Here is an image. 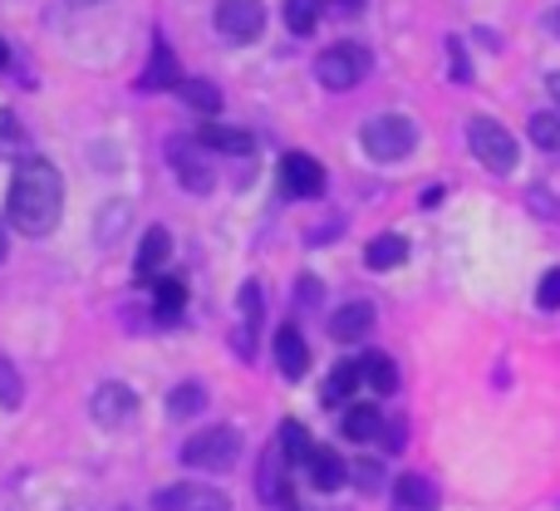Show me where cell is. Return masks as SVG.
Here are the masks:
<instances>
[{
  "label": "cell",
  "mask_w": 560,
  "mask_h": 511,
  "mask_svg": "<svg viewBox=\"0 0 560 511\" xmlns=\"http://www.w3.org/2000/svg\"><path fill=\"white\" fill-rule=\"evenodd\" d=\"M59 207H65L59 167L45 163V158H35V153H30L25 163H15V177H10V193H5L10 227L25 236H45V232H55Z\"/></svg>",
  "instance_id": "obj_1"
},
{
  "label": "cell",
  "mask_w": 560,
  "mask_h": 511,
  "mask_svg": "<svg viewBox=\"0 0 560 511\" xmlns=\"http://www.w3.org/2000/svg\"><path fill=\"white\" fill-rule=\"evenodd\" d=\"M359 143H364V153L374 163H398V158H408L418 148V124L408 114H378L359 128Z\"/></svg>",
  "instance_id": "obj_2"
},
{
  "label": "cell",
  "mask_w": 560,
  "mask_h": 511,
  "mask_svg": "<svg viewBox=\"0 0 560 511\" xmlns=\"http://www.w3.org/2000/svg\"><path fill=\"white\" fill-rule=\"evenodd\" d=\"M242 457V433L236 428H202L183 443V463L197 473H232Z\"/></svg>",
  "instance_id": "obj_3"
},
{
  "label": "cell",
  "mask_w": 560,
  "mask_h": 511,
  "mask_svg": "<svg viewBox=\"0 0 560 511\" xmlns=\"http://www.w3.org/2000/svg\"><path fill=\"white\" fill-rule=\"evenodd\" d=\"M369 65H374V55H369L364 45H354V39H339V45H329L325 55L315 59V79L325 89H335V94H345V89L364 84Z\"/></svg>",
  "instance_id": "obj_4"
},
{
  "label": "cell",
  "mask_w": 560,
  "mask_h": 511,
  "mask_svg": "<svg viewBox=\"0 0 560 511\" xmlns=\"http://www.w3.org/2000/svg\"><path fill=\"white\" fill-rule=\"evenodd\" d=\"M467 148H472L477 163H482L487 173H497V177H506L516 167V138L487 114H477L472 124H467Z\"/></svg>",
  "instance_id": "obj_5"
},
{
  "label": "cell",
  "mask_w": 560,
  "mask_h": 511,
  "mask_svg": "<svg viewBox=\"0 0 560 511\" xmlns=\"http://www.w3.org/2000/svg\"><path fill=\"white\" fill-rule=\"evenodd\" d=\"M167 163H173L177 183H183L187 193L207 197L217 187V173H212V163H207V148L197 143V138H173V143H167Z\"/></svg>",
  "instance_id": "obj_6"
},
{
  "label": "cell",
  "mask_w": 560,
  "mask_h": 511,
  "mask_svg": "<svg viewBox=\"0 0 560 511\" xmlns=\"http://www.w3.org/2000/svg\"><path fill=\"white\" fill-rule=\"evenodd\" d=\"M266 30V5L261 0H217V35L232 45H252Z\"/></svg>",
  "instance_id": "obj_7"
},
{
  "label": "cell",
  "mask_w": 560,
  "mask_h": 511,
  "mask_svg": "<svg viewBox=\"0 0 560 511\" xmlns=\"http://www.w3.org/2000/svg\"><path fill=\"white\" fill-rule=\"evenodd\" d=\"M153 511H232V497L207 483H173L153 492Z\"/></svg>",
  "instance_id": "obj_8"
},
{
  "label": "cell",
  "mask_w": 560,
  "mask_h": 511,
  "mask_svg": "<svg viewBox=\"0 0 560 511\" xmlns=\"http://www.w3.org/2000/svg\"><path fill=\"white\" fill-rule=\"evenodd\" d=\"M89 414H94L98 428H124L138 418V394L128 384H118V379L114 384H98L94 398H89Z\"/></svg>",
  "instance_id": "obj_9"
},
{
  "label": "cell",
  "mask_w": 560,
  "mask_h": 511,
  "mask_svg": "<svg viewBox=\"0 0 560 511\" xmlns=\"http://www.w3.org/2000/svg\"><path fill=\"white\" fill-rule=\"evenodd\" d=\"M280 187H285V197L315 202V197L325 193V167H319L310 153H285L280 158Z\"/></svg>",
  "instance_id": "obj_10"
},
{
  "label": "cell",
  "mask_w": 560,
  "mask_h": 511,
  "mask_svg": "<svg viewBox=\"0 0 560 511\" xmlns=\"http://www.w3.org/2000/svg\"><path fill=\"white\" fill-rule=\"evenodd\" d=\"M236 305H242V320H236L232 349L242 359H256V345H261V286H256V280H246L242 295H236Z\"/></svg>",
  "instance_id": "obj_11"
},
{
  "label": "cell",
  "mask_w": 560,
  "mask_h": 511,
  "mask_svg": "<svg viewBox=\"0 0 560 511\" xmlns=\"http://www.w3.org/2000/svg\"><path fill=\"white\" fill-rule=\"evenodd\" d=\"M256 492H261L266 507H285L290 502V457L280 453V443H271L261 453V467H256Z\"/></svg>",
  "instance_id": "obj_12"
},
{
  "label": "cell",
  "mask_w": 560,
  "mask_h": 511,
  "mask_svg": "<svg viewBox=\"0 0 560 511\" xmlns=\"http://www.w3.org/2000/svg\"><path fill=\"white\" fill-rule=\"evenodd\" d=\"M369 329H374V305L369 300H349L329 315V339H339V345H359Z\"/></svg>",
  "instance_id": "obj_13"
},
{
  "label": "cell",
  "mask_w": 560,
  "mask_h": 511,
  "mask_svg": "<svg viewBox=\"0 0 560 511\" xmlns=\"http://www.w3.org/2000/svg\"><path fill=\"white\" fill-rule=\"evenodd\" d=\"M167 256H173V232H167V227H153V232H143V242H138V256H133V276L153 286L158 270L167 266Z\"/></svg>",
  "instance_id": "obj_14"
},
{
  "label": "cell",
  "mask_w": 560,
  "mask_h": 511,
  "mask_svg": "<svg viewBox=\"0 0 560 511\" xmlns=\"http://www.w3.org/2000/svg\"><path fill=\"white\" fill-rule=\"evenodd\" d=\"M305 473H310V487H315V492H339V487L349 483V467L335 448H315V453L305 457Z\"/></svg>",
  "instance_id": "obj_15"
},
{
  "label": "cell",
  "mask_w": 560,
  "mask_h": 511,
  "mask_svg": "<svg viewBox=\"0 0 560 511\" xmlns=\"http://www.w3.org/2000/svg\"><path fill=\"white\" fill-rule=\"evenodd\" d=\"M276 364L285 379H305L310 374V345L295 325H280L276 329Z\"/></svg>",
  "instance_id": "obj_16"
},
{
  "label": "cell",
  "mask_w": 560,
  "mask_h": 511,
  "mask_svg": "<svg viewBox=\"0 0 560 511\" xmlns=\"http://www.w3.org/2000/svg\"><path fill=\"white\" fill-rule=\"evenodd\" d=\"M197 143H202L207 153H232V158L256 153V138L246 133V128H226V124H207L202 133H197Z\"/></svg>",
  "instance_id": "obj_17"
},
{
  "label": "cell",
  "mask_w": 560,
  "mask_h": 511,
  "mask_svg": "<svg viewBox=\"0 0 560 511\" xmlns=\"http://www.w3.org/2000/svg\"><path fill=\"white\" fill-rule=\"evenodd\" d=\"M359 384H364L369 394H394V388H398L394 359H388L384 349H369V355L359 359Z\"/></svg>",
  "instance_id": "obj_18"
},
{
  "label": "cell",
  "mask_w": 560,
  "mask_h": 511,
  "mask_svg": "<svg viewBox=\"0 0 560 511\" xmlns=\"http://www.w3.org/2000/svg\"><path fill=\"white\" fill-rule=\"evenodd\" d=\"M359 359H345V364H335V374L325 379V388H319V404L325 408H345L349 398L359 394Z\"/></svg>",
  "instance_id": "obj_19"
},
{
  "label": "cell",
  "mask_w": 560,
  "mask_h": 511,
  "mask_svg": "<svg viewBox=\"0 0 560 511\" xmlns=\"http://www.w3.org/2000/svg\"><path fill=\"white\" fill-rule=\"evenodd\" d=\"M394 497H398V507H408V511H433L438 507V487H433V477H423V473L398 477Z\"/></svg>",
  "instance_id": "obj_20"
},
{
  "label": "cell",
  "mask_w": 560,
  "mask_h": 511,
  "mask_svg": "<svg viewBox=\"0 0 560 511\" xmlns=\"http://www.w3.org/2000/svg\"><path fill=\"white\" fill-rule=\"evenodd\" d=\"M177 84H183L177 55L163 45V39H153V59H148V69H143V89H177Z\"/></svg>",
  "instance_id": "obj_21"
},
{
  "label": "cell",
  "mask_w": 560,
  "mask_h": 511,
  "mask_svg": "<svg viewBox=\"0 0 560 511\" xmlns=\"http://www.w3.org/2000/svg\"><path fill=\"white\" fill-rule=\"evenodd\" d=\"M408 260V242L398 232H384V236H374V242L364 246V266L369 270H394V266H404Z\"/></svg>",
  "instance_id": "obj_22"
},
{
  "label": "cell",
  "mask_w": 560,
  "mask_h": 511,
  "mask_svg": "<svg viewBox=\"0 0 560 511\" xmlns=\"http://www.w3.org/2000/svg\"><path fill=\"white\" fill-rule=\"evenodd\" d=\"M345 438L349 443H374V438H384V414H378L374 404H354L345 414Z\"/></svg>",
  "instance_id": "obj_23"
},
{
  "label": "cell",
  "mask_w": 560,
  "mask_h": 511,
  "mask_svg": "<svg viewBox=\"0 0 560 511\" xmlns=\"http://www.w3.org/2000/svg\"><path fill=\"white\" fill-rule=\"evenodd\" d=\"M177 94H183L187 108H197V114H207V118L222 114V89H217L212 79H183V84H177Z\"/></svg>",
  "instance_id": "obj_24"
},
{
  "label": "cell",
  "mask_w": 560,
  "mask_h": 511,
  "mask_svg": "<svg viewBox=\"0 0 560 511\" xmlns=\"http://www.w3.org/2000/svg\"><path fill=\"white\" fill-rule=\"evenodd\" d=\"M183 300H187V286L177 276L153 280V305H158V320H163V325H173V320L183 315Z\"/></svg>",
  "instance_id": "obj_25"
},
{
  "label": "cell",
  "mask_w": 560,
  "mask_h": 511,
  "mask_svg": "<svg viewBox=\"0 0 560 511\" xmlns=\"http://www.w3.org/2000/svg\"><path fill=\"white\" fill-rule=\"evenodd\" d=\"M0 158H15V163H25L30 158V133H25V124H20L10 108H0Z\"/></svg>",
  "instance_id": "obj_26"
},
{
  "label": "cell",
  "mask_w": 560,
  "mask_h": 511,
  "mask_svg": "<svg viewBox=\"0 0 560 511\" xmlns=\"http://www.w3.org/2000/svg\"><path fill=\"white\" fill-rule=\"evenodd\" d=\"M276 443H280V453H285L290 463H300V467H305V457L315 453V443H310L305 423H295V418H285V423H280V438H276Z\"/></svg>",
  "instance_id": "obj_27"
},
{
  "label": "cell",
  "mask_w": 560,
  "mask_h": 511,
  "mask_svg": "<svg viewBox=\"0 0 560 511\" xmlns=\"http://www.w3.org/2000/svg\"><path fill=\"white\" fill-rule=\"evenodd\" d=\"M319 10H325V0H285V25H290V35H315Z\"/></svg>",
  "instance_id": "obj_28"
},
{
  "label": "cell",
  "mask_w": 560,
  "mask_h": 511,
  "mask_svg": "<svg viewBox=\"0 0 560 511\" xmlns=\"http://www.w3.org/2000/svg\"><path fill=\"white\" fill-rule=\"evenodd\" d=\"M202 408H207V388L202 384H177L173 398H167V414L173 418H192V414H202Z\"/></svg>",
  "instance_id": "obj_29"
},
{
  "label": "cell",
  "mask_w": 560,
  "mask_h": 511,
  "mask_svg": "<svg viewBox=\"0 0 560 511\" xmlns=\"http://www.w3.org/2000/svg\"><path fill=\"white\" fill-rule=\"evenodd\" d=\"M526 133H532L536 148H546V153H560V114H532Z\"/></svg>",
  "instance_id": "obj_30"
},
{
  "label": "cell",
  "mask_w": 560,
  "mask_h": 511,
  "mask_svg": "<svg viewBox=\"0 0 560 511\" xmlns=\"http://www.w3.org/2000/svg\"><path fill=\"white\" fill-rule=\"evenodd\" d=\"M20 404H25V384H20L15 364L0 355V408H20Z\"/></svg>",
  "instance_id": "obj_31"
},
{
  "label": "cell",
  "mask_w": 560,
  "mask_h": 511,
  "mask_svg": "<svg viewBox=\"0 0 560 511\" xmlns=\"http://www.w3.org/2000/svg\"><path fill=\"white\" fill-rule=\"evenodd\" d=\"M124 227H128V202H114V207H104V212H98V227H94V236H98V242H114V236L118 232H124Z\"/></svg>",
  "instance_id": "obj_32"
},
{
  "label": "cell",
  "mask_w": 560,
  "mask_h": 511,
  "mask_svg": "<svg viewBox=\"0 0 560 511\" xmlns=\"http://www.w3.org/2000/svg\"><path fill=\"white\" fill-rule=\"evenodd\" d=\"M349 477H354V487H359V492H369V497H374V492H384V467H378V463H369V457H364V463H354V467H349Z\"/></svg>",
  "instance_id": "obj_33"
},
{
  "label": "cell",
  "mask_w": 560,
  "mask_h": 511,
  "mask_svg": "<svg viewBox=\"0 0 560 511\" xmlns=\"http://www.w3.org/2000/svg\"><path fill=\"white\" fill-rule=\"evenodd\" d=\"M536 305H541V310H560V266L541 276V286H536Z\"/></svg>",
  "instance_id": "obj_34"
},
{
  "label": "cell",
  "mask_w": 560,
  "mask_h": 511,
  "mask_svg": "<svg viewBox=\"0 0 560 511\" xmlns=\"http://www.w3.org/2000/svg\"><path fill=\"white\" fill-rule=\"evenodd\" d=\"M447 65H453L457 84H467V79H472V69H467V55H463V39H447Z\"/></svg>",
  "instance_id": "obj_35"
},
{
  "label": "cell",
  "mask_w": 560,
  "mask_h": 511,
  "mask_svg": "<svg viewBox=\"0 0 560 511\" xmlns=\"http://www.w3.org/2000/svg\"><path fill=\"white\" fill-rule=\"evenodd\" d=\"M315 300H319V280L305 276V280H300V305H315Z\"/></svg>",
  "instance_id": "obj_36"
},
{
  "label": "cell",
  "mask_w": 560,
  "mask_h": 511,
  "mask_svg": "<svg viewBox=\"0 0 560 511\" xmlns=\"http://www.w3.org/2000/svg\"><path fill=\"white\" fill-rule=\"evenodd\" d=\"M329 5H335V10H339V15H359V10H364V5H369V0H329Z\"/></svg>",
  "instance_id": "obj_37"
},
{
  "label": "cell",
  "mask_w": 560,
  "mask_h": 511,
  "mask_svg": "<svg viewBox=\"0 0 560 511\" xmlns=\"http://www.w3.org/2000/svg\"><path fill=\"white\" fill-rule=\"evenodd\" d=\"M546 89H551V98H556V108H560V74L546 79Z\"/></svg>",
  "instance_id": "obj_38"
},
{
  "label": "cell",
  "mask_w": 560,
  "mask_h": 511,
  "mask_svg": "<svg viewBox=\"0 0 560 511\" xmlns=\"http://www.w3.org/2000/svg\"><path fill=\"white\" fill-rule=\"evenodd\" d=\"M5 252H10V242H5V217H0V260H5Z\"/></svg>",
  "instance_id": "obj_39"
},
{
  "label": "cell",
  "mask_w": 560,
  "mask_h": 511,
  "mask_svg": "<svg viewBox=\"0 0 560 511\" xmlns=\"http://www.w3.org/2000/svg\"><path fill=\"white\" fill-rule=\"evenodd\" d=\"M10 65V45H5V39H0V69H5Z\"/></svg>",
  "instance_id": "obj_40"
},
{
  "label": "cell",
  "mask_w": 560,
  "mask_h": 511,
  "mask_svg": "<svg viewBox=\"0 0 560 511\" xmlns=\"http://www.w3.org/2000/svg\"><path fill=\"white\" fill-rule=\"evenodd\" d=\"M551 30H556V35H560V10H556V15H551Z\"/></svg>",
  "instance_id": "obj_41"
},
{
  "label": "cell",
  "mask_w": 560,
  "mask_h": 511,
  "mask_svg": "<svg viewBox=\"0 0 560 511\" xmlns=\"http://www.w3.org/2000/svg\"><path fill=\"white\" fill-rule=\"evenodd\" d=\"M69 5H98V0H69Z\"/></svg>",
  "instance_id": "obj_42"
}]
</instances>
